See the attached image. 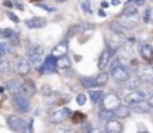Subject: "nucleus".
I'll use <instances>...</instances> for the list:
<instances>
[{
  "label": "nucleus",
  "instance_id": "nucleus-1",
  "mask_svg": "<svg viewBox=\"0 0 153 133\" xmlns=\"http://www.w3.org/2000/svg\"><path fill=\"white\" fill-rule=\"evenodd\" d=\"M110 76H111L116 82H122V83H126V82L131 80V73H129L123 65H119V64H114V65L111 67Z\"/></svg>",
  "mask_w": 153,
  "mask_h": 133
},
{
  "label": "nucleus",
  "instance_id": "nucleus-2",
  "mask_svg": "<svg viewBox=\"0 0 153 133\" xmlns=\"http://www.w3.org/2000/svg\"><path fill=\"white\" fill-rule=\"evenodd\" d=\"M125 102L128 107H135L138 104H143L146 102V93L141 90H132L125 95Z\"/></svg>",
  "mask_w": 153,
  "mask_h": 133
},
{
  "label": "nucleus",
  "instance_id": "nucleus-3",
  "mask_svg": "<svg viewBox=\"0 0 153 133\" xmlns=\"http://www.w3.org/2000/svg\"><path fill=\"white\" fill-rule=\"evenodd\" d=\"M70 114H71V111L68 108H58V109L52 111L49 114V123H52V124H61V123H64L70 117Z\"/></svg>",
  "mask_w": 153,
  "mask_h": 133
},
{
  "label": "nucleus",
  "instance_id": "nucleus-4",
  "mask_svg": "<svg viewBox=\"0 0 153 133\" xmlns=\"http://www.w3.org/2000/svg\"><path fill=\"white\" fill-rule=\"evenodd\" d=\"M12 104L19 112H28L30 111V101L24 93L22 95H13L12 96Z\"/></svg>",
  "mask_w": 153,
  "mask_h": 133
},
{
  "label": "nucleus",
  "instance_id": "nucleus-5",
  "mask_svg": "<svg viewBox=\"0 0 153 133\" xmlns=\"http://www.w3.org/2000/svg\"><path fill=\"white\" fill-rule=\"evenodd\" d=\"M102 109H107V111H116L119 107H120V99L114 95V93H108L104 96L102 99Z\"/></svg>",
  "mask_w": 153,
  "mask_h": 133
},
{
  "label": "nucleus",
  "instance_id": "nucleus-6",
  "mask_svg": "<svg viewBox=\"0 0 153 133\" xmlns=\"http://www.w3.org/2000/svg\"><path fill=\"white\" fill-rule=\"evenodd\" d=\"M42 55H43V47H42V46H33V47H30L28 52H27V59H28L30 62H33V64L36 65V68H37V67L42 65V64H40Z\"/></svg>",
  "mask_w": 153,
  "mask_h": 133
},
{
  "label": "nucleus",
  "instance_id": "nucleus-7",
  "mask_svg": "<svg viewBox=\"0 0 153 133\" xmlns=\"http://www.w3.org/2000/svg\"><path fill=\"white\" fill-rule=\"evenodd\" d=\"M7 126L10 127V130H13V132H24L25 129H27V123H25V120H22L21 117H18V115H9L7 117Z\"/></svg>",
  "mask_w": 153,
  "mask_h": 133
},
{
  "label": "nucleus",
  "instance_id": "nucleus-8",
  "mask_svg": "<svg viewBox=\"0 0 153 133\" xmlns=\"http://www.w3.org/2000/svg\"><path fill=\"white\" fill-rule=\"evenodd\" d=\"M117 22L128 30H132L138 25V15H120V18L117 19Z\"/></svg>",
  "mask_w": 153,
  "mask_h": 133
},
{
  "label": "nucleus",
  "instance_id": "nucleus-9",
  "mask_svg": "<svg viewBox=\"0 0 153 133\" xmlns=\"http://www.w3.org/2000/svg\"><path fill=\"white\" fill-rule=\"evenodd\" d=\"M138 79L141 83L153 85V67H140L138 68Z\"/></svg>",
  "mask_w": 153,
  "mask_h": 133
},
{
  "label": "nucleus",
  "instance_id": "nucleus-10",
  "mask_svg": "<svg viewBox=\"0 0 153 133\" xmlns=\"http://www.w3.org/2000/svg\"><path fill=\"white\" fill-rule=\"evenodd\" d=\"M15 71L19 74V76H27L31 70V65H30V61L25 59V58H19L16 62H15Z\"/></svg>",
  "mask_w": 153,
  "mask_h": 133
},
{
  "label": "nucleus",
  "instance_id": "nucleus-11",
  "mask_svg": "<svg viewBox=\"0 0 153 133\" xmlns=\"http://www.w3.org/2000/svg\"><path fill=\"white\" fill-rule=\"evenodd\" d=\"M48 21L43 18V16H33V18H28L25 19V27L31 28V30H37V28H43L46 27Z\"/></svg>",
  "mask_w": 153,
  "mask_h": 133
},
{
  "label": "nucleus",
  "instance_id": "nucleus-12",
  "mask_svg": "<svg viewBox=\"0 0 153 133\" xmlns=\"http://www.w3.org/2000/svg\"><path fill=\"white\" fill-rule=\"evenodd\" d=\"M111 53H113V50H111L108 46L101 52V55H100V58H98V68H100L101 71L108 65V61H110V58H111Z\"/></svg>",
  "mask_w": 153,
  "mask_h": 133
},
{
  "label": "nucleus",
  "instance_id": "nucleus-13",
  "mask_svg": "<svg viewBox=\"0 0 153 133\" xmlns=\"http://www.w3.org/2000/svg\"><path fill=\"white\" fill-rule=\"evenodd\" d=\"M36 85H34V82L33 80H30V79H25L24 82H22V93L27 96V98H31V96H34L36 95Z\"/></svg>",
  "mask_w": 153,
  "mask_h": 133
},
{
  "label": "nucleus",
  "instance_id": "nucleus-14",
  "mask_svg": "<svg viewBox=\"0 0 153 133\" xmlns=\"http://www.w3.org/2000/svg\"><path fill=\"white\" fill-rule=\"evenodd\" d=\"M67 50H68V44H67V42H61V43H58L53 49H52L51 55L53 58L59 59V58H62V56L67 55Z\"/></svg>",
  "mask_w": 153,
  "mask_h": 133
},
{
  "label": "nucleus",
  "instance_id": "nucleus-15",
  "mask_svg": "<svg viewBox=\"0 0 153 133\" xmlns=\"http://www.w3.org/2000/svg\"><path fill=\"white\" fill-rule=\"evenodd\" d=\"M105 133H123V124L117 120H110L105 123Z\"/></svg>",
  "mask_w": 153,
  "mask_h": 133
},
{
  "label": "nucleus",
  "instance_id": "nucleus-16",
  "mask_svg": "<svg viewBox=\"0 0 153 133\" xmlns=\"http://www.w3.org/2000/svg\"><path fill=\"white\" fill-rule=\"evenodd\" d=\"M56 58H53L52 55H49L45 61H43V73H49V74H52V73H55L58 68H56Z\"/></svg>",
  "mask_w": 153,
  "mask_h": 133
},
{
  "label": "nucleus",
  "instance_id": "nucleus-17",
  "mask_svg": "<svg viewBox=\"0 0 153 133\" xmlns=\"http://www.w3.org/2000/svg\"><path fill=\"white\" fill-rule=\"evenodd\" d=\"M140 55L144 61L153 62V47L149 43H143L140 46Z\"/></svg>",
  "mask_w": 153,
  "mask_h": 133
},
{
  "label": "nucleus",
  "instance_id": "nucleus-18",
  "mask_svg": "<svg viewBox=\"0 0 153 133\" xmlns=\"http://www.w3.org/2000/svg\"><path fill=\"white\" fill-rule=\"evenodd\" d=\"M6 89L12 93V95H22V83H19L18 80H7Z\"/></svg>",
  "mask_w": 153,
  "mask_h": 133
},
{
  "label": "nucleus",
  "instance_id": "nucleus-19",
  "mask_svg": "<svg viewBox=\"0 0 153 133\" xmlns=\"http://www.w3.org/2000/svg\"><path fill=\"white\" fill-rule=\"evenodd\" d=\"M131 111H132L131 107H128V105L125 104V105H120V107L114 111V115L119 117V118H126V117L131 114Z\"/></svg>",
  "mask_w": 153,
  "mask_h": 133
},
{
  "label": "nucleus",
  "instance_id": "nucleus-20",
  "mask_svg": "<svg viewBox=\"0 0 153 133\" xmlns=\"http://www.w3.org/2000/svg\"><path fill=\"white\" fill-rule=\"evenodd\" d=\"M70 67H71V61H70V58L67 55L62 56V58H59L56 61V68L58 70H68Z\"/></svg>",
  "mask_w": 153,
  "mask_h": 133
},
{
  "label": "nucleus",
  "instance_id": "nucleus-21",
  "mask_svg": "<svg viewBox=\"0 0 153 133\" xmlns=\"http://www.w3.org/2000/svg\"><path fill=\"white\" fill-rule=\"evenodd\" d=\"M80 85H82L85 89H95L97 87L95 77H82V79H80Z\"/></svg>",
  "mask_w": 153,
  "mask_h": 133
},
{
  "label": "nucleus",
  "instance_id": "nucleus-22",
  "mask_svg": "<svg viewBox=\"0 0 153 133\" xmlns=\"http://www.w3.org/2000/svg\"><path fill=\"white\" fill-rule=\"evenodd\" d=\"M89 96H91V101H92L94 104H101L102 99H104V98H102L101 90H91Z\"/></svg>",
  "mask_w": 153,
  "mask_h": 133
},
{
  "label": "nucleus",
  "instance_id": "nucleus-23",
  "mask_svg": "<svg viewBox=\"0 0 153 133\" xmlns=\"http://www.w3.org/2000/svg\"><path fill=\"white\" fill-rule=\"evenodd\" d=\"M95 82H97V87H101L104 85H107V82H108V74H107V73H100V74L95 77Z\"/></svg>",
  "mask_w": 153,
  "mask_h": 133
},
{
  "label": "nucleus",
  "instance_id": "nucleus-24",
  "mask_svg": "<svg viewBox=\"0 0 153 133\" xmlns=\"http://www.w3.org/2000/svg\"><path fill=\"white\" fill-rule=\"evenodd\" d=\"M110 30H111V31H113L116 36H119V37L123 34V31H122V25H120L117 21H113V22H110Z\"/></svg>",
  "mask_w": 153,
  "mask_h": 133
},
{
  "label": "nucleus",
  "instance_id": "nucleus-25",
  "mask_svg": "<svg viewBox=\"0 0 153 133\" xmlns=\"http://www.w3.org/2000/svg\"><path fill=\"white\" fill-rule=\"evenodd\" d=\"M113 117H116L113 111H107V109H101V111H100V118L104 120L105 123L110 121V120H113Z\"/></svg>",
  "mask_w": 153,
  "mask_h": 133
},
{
  "label": "nucleus",
  "instance_id": "nucleus-26",
  "mask_svg": "<svg viewBox=\"0 0 153 133\" xmlns=\"http://www.w3.org/2000/svg\"><path fill=\"white\" fill-rule=\"evenodd\" d=\"M86 118V115L83 114V112H73V115H71V121L74 123V124H79V123H82L83 120Z\"/></svg>",
  "mask_w": 153,
  "mask_h": 133
},
{
  "label": "nucleus",
  "instance_id": "nucleus-27",
  "mask_svg": "<svg viewBox=\"0 0 153 133\" xmlns=\"http://www.w3.org/2000/svg\"><path fill=\"white\" fill-rule=\"evenodd\" d=\"M12 50V46L9 43H0V58H4Z\"/></svg>",
  "mask_w": 153,
  "mask_h": 133
},
{
  "label": "nucleus",
  "instance_id": "nucleus-28",
  "mask_svg": "<svg viewBox=\"0 0 153 133\" xmlns=\"http://www.w3.org/2000/svg\"><path fill=\"white\" fill-rule=\"evenodd\" d=\"M15 36V33H13V30L12 28H0V37H3V39H12Z\"/></svg>",
  "mask_w": 153,
  "mask_h": 133
},
{
  "label": "nucleus",
  "instance_id": "nucleus-29",
  "mask_svg": "<svg viewBox=\"0 0 153 133\" xmlns=\"http://www.w3.org/2000/svg\"><path fill=\"white\" fill-rule=\"evenodd\" d=\"M149 108H150L149 104H147V102H143V104H138V105L132 107V111H137V112H146Z\"/></svg>",
  "mask_w": 153,
  "mask_h": 133
},
{
  "label": "nucleus",
  "instance_id": "nucleus-30",
  "mask_svg": "<svg viewBox=\"0 0 153 133\" xmlns=\"http://www.w3.org/2000/svg\"><path fill=\"white\" fill-rule=\"evenodd\" d=\"M122 15H137V7H134V6L128 4V6H126V7L123 9Z\"/></svg>",
  "mask_w": 153,
  "mask_h": 133
},
{
  "label": "nucleus",
  "instance_id": "nucleus-31",
  "mask_svg": "<svg viewBox=\"0 0 153 133\" xmlns=\"http://www.w3.org/2000/svg\"><path fill=\"white\" fill-rule=\"evenodd\" d=\"M140 79H135V80H129V82H126V86L129 89H132V90H137V87L140 86Z\"/></svg>",
  "mask_w": 153,
  "mask_h": 133
},
{
  "label": "nucleus",
  "instance_id": "nucleus-32",
  "mask_svg": "<svg viewBox=\"0 0 153 133\" xmlns=\"http://www.w3.org/2000/svg\"><path fill=\"white\" fill-rule=\"evenodd\" d=\"M80 6H82V10L85 13H91V3H89V0H83Z\"/></svg>",
  "mask_w": 153,
  "mask_h": 133
},
{
  "label": "nucleus",
  "instance_id": "nucleus-33",
  "mask_svg": "<svg viewBox=\"0 0 153 133\" xmlns=\"http://www.w3.org/2000/svg\"><path fill=\"white\" fill-rule=\"evenodd\" d=\"M76 102H77L79 105H85V104H86V95H85V93H79V95L76 96Z\"/></svg>",
  "mask_w": 153,
  "mask_h": 133
},
{
  "label": "nucleus",
  "instance_id": "nucleus-34",
  "mask_svg": "<svg viewBox=\"0 0 153 133\" xmlns=\"http://www.w3.org/2000/svg\"><path fill=\"white\" fill-rule=\"evenodd\" d=\"M55 133H73V130H71L68 126H59Z\"/></svg>",
  "mask_w": 153,
  "mask_h": 133
},
{
  "label": "nucleus",
  "instance_id": "nucleus-35",
  "mask_svg": "<svg viewBox=\"0 0 153 133\" xmlns=\"http://www.w3.org/2000/svg\"><path fill=\"white\" fill-rule=\"evenodd\" d=\"M150 15H152V9L147 7L146 12H144V15H143V21H144V22H149V21H150Z\"/></svg>",
  "mask_w": 153,
  "mask_h": 133
},
{
  "label": "nucleus",
  "instance_id": "nucleus-36",
  "mask_svg": "<svg viewBox=\"0 0 153 133\" xmlns=\"http://www.w3.org/2000/svg\"><path fill=\"white\" fill-rule=\"evenodd\" d=\"M42 93H43L45 96H48V95H52L51 86H48V85H43V86H42Z\"/></svg>",
  "mask_w": 153,
  "mask_h": 133
},
{
  "label": "nucleus",
  "instance_id": "nucleus-37",
  "mask_svg": "<svg viewBox=\"0 0 153 133\" xmlns=\"http://www.w3.org/2000/svg\"><path fill=\"white\" fill-rule=\"evenodd\" d=\"M6 15H7V18H9L10 21H13V22H19V18H18L15 13H12V12H7Z\"/></svg>",
  "mask_w": 153,
  "mask_h": 133
},
{
  "label": "nucleus",
  "instance_id": "nucleus-38",
  "mask_svg": "<svg viewBox=\"0 0 153 133\" xmlns=\"http://www.w3.org/2000/svg\"><path fill=\"white\" fill-rule=\"evenodd\" d=\"M37 7H42V9H45L46 12H53V10H55L53 7H49V6H46V4H37Z\"/></svg>",
  "mask_w": 153,
  "mask_h": 133
},
{
  "label": "nucleus",
  "instance_id": "nucleus-39",
  "mask_svg": "<svg viewBox=\"0 0 153 133\" xmlns=\"http://www.w3.org/2000/svg\"><path fill=\"white\" fill-rule=\"evenodd\" d=\"M82 130H83V133H91V130H92V127H91V124H83Z\"/></svg>",
  "mask_w": 153,
  "mask_h": 133
},
{
  "label": "nucleus",
  "instance_id": "nucleus-40",
  "mask_svg": "<svg viewBox=\"0 0 153 133\" xmlns=\"http://www.w3.org/2000/svg\"><path fill=\"white\" fill-rule=\"evenodd\" d=\"M144 3H146V0H134L135 6H144Z\"/></svg>",
  "mask_w": 153,
  "mask_h": 133
},
{
  "label": "nucleus",
  "instance_id": "nucleus-41",
  "mask_svg": "<svg viewBox=\"0 0 153 133\" xmlns=\"http://www.w3.org/2000/svg\"><path fill=\"white\" fill-rule=\"evenodd\" d=\"M3 4H4L6 7H12V6H13V3H12L10 0H4V1H3Z\"/></svg>",
  "mask_w": 153,
  "mask_h": 133
},
{
  "label": "nucleus",
  "instance_id": "nucleus-42",
  "mask_svg": "<svg viewBox=\"0 0 153 133\" xmlns=\"http://www.w3.org/2000/svg\"><path fill=\"white\" fill-rule=\"evenodd\" d=\"M147 104H149V107H150V108H153V95H152V96H150V98H149V101H147Z\"/></svg>",
  "mask_w": 153,
  "mask_h": 133
},
{
  "label": "nucleus",
  "instance_id": "nucleus-43",
  "mask_svg": "<svg viewBox=\"0 0 153 133\" xmlns=\"http://www.w3.org/2000/svg\"><path fill=\"white\" fill-rule=\"evenodd\" d=\"M91 133H102V130H100V129H97V127H92V130H91Z\"/></svg>",
  "mask_w": 153,
  "mask_h": 133
},
{
  "label": "nucleus",
  "instance_id": "nucleus-44",
  "mask_svg": "<svg viewBox=\"0 0 153 133\" xmlns=\"http://www.w3.org/2000/svg\"><path fill=\"white\" fill-rule=\"evenodd\" d=\"M101 7H104V9H105V7H108V3H107V1H102V3H101Z\"/></svg>",
  "mask_w": 153,
  "mask_h": 133
},
{
  "label": "nucleus",
  "instance_id": "nucleus-45",
  "mask_svg": "<svg viewBox=\"0 0 153 133\" xmlns=\"http://www.w3.org/2000/svg\"><path fill=\"white\" fill-rule=\"evenodd\" d=\"M119 3H120V1H119V0H111V4H114V6H117V4H119Z\"/></svg>",
  "mask_w": 153,
  "mask_h": 133
},
{
  "label": "nucleus",
  "instance_id": "nucleus-46",
  "mask_svg": "<svg viewBox=\"0 0 153 133\" xmlns=\"http://www.w3.org/2000/svg\"><path fill=\"white\" fill-rule=\"evenodd\" d=\"M55 1H58V3H64V1H67V0H55Z\"/></svg>",
  "mask_w": 153,
  "mask_h": 133
},
{
  "label": "nucleus",
  "instance_id": "nucleus-47",
  "mask_svg": "<svg viewBox=\"0 0 153 133\" xmlns=\"http://www.w3.org/2000/svg\"><path fill=\"white\" fill-rule=\"evenodd\" d=\"M138 133H149V132H147V130H144V132H138Z\"/></svg>",
  "mask_w": 153,
  "mask_h": 133
}]
</instances>
